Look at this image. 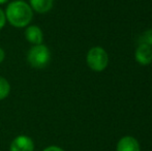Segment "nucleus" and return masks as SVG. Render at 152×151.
Instances as JSON below:
<instances>
[{"label":"nucleus","mask_w":152,"mask_h":151,"mask_svg":"<svg viewBox=\"0 0 152 151\" xmlns=\"http://www.w3.org/2000/svg\"><path fill=\"white\" fill-rule=\"evenodd\" d=\"M141 44H148V46L152 47V30L147 31V32L143 35Z\"/></svg>","instance_id":"nucleus-10"},{"label":"nucleus","mask_w":152,"mask_h":151,"mask_svg":"<svg viewBox=\"0 0 152 151\" xmlns=\"http://www.w3.org/2000/svg\"><path fill=\"white\" fill-rule=\"evenodd\" d=\"M25 36H26L27 40L34 46L42 44V38H44L42 29L35 25H31V26L27 27L26 31H25Z\"/></svg>","instance_id":"nucleus-7"},{"label":"nucleus","mask_w":152,"mask_h":151,"mask_svg":"<svg viewBox=\"0 0 152 151\" xmlns=\"http://www.w3.org/2000/svg\"><path fill=\"white\" fill-rule=\"evenodd\" d=\"M5 21H6L5 14L3 12V10L0 9V29L4 26V24H5Z\"/></svg>","instance_id":"nucleus-11"},{"label":"nucleus","mask_w":152,"mask_h":151,"mask_svg":"<svg viewBox=\"0 0 152 151\" xmlns=\"http://www.w3.org/2000/svg\"><path fill=\"white\" fill-rule=\"evenodd\" d=\"M44 151H64V150L61 149L58 146H50V147H47Z\"/></svg>","instance_id":"nucleus-12"},{"label":"nucleus","mask_w":152,"mask_h":151,"mask_svg":"<svg viewBox=\"0 0 152 151\" xmlns=\"http://www.w3.org/2000/svg\"><path fill=\"white\" fill-rule=\"evenodd\" d=\"M134 58L141 65H148L152 62V47L140 44L134 52Z\"/></svg>","instance_id":"nucleus-5"},{"label":"nucleus","mask_w":152,"mask_h":151,"mask_svg":"<svg viewBox=\"0 0 152 151\" xmlns=\"http://www.w3.org/2000/svg\"><path fill=\"white\" fill-rule=\"evenodd\" d=\"M51 55L48 47L45 44H37L33 46L29 50L27 55V60L32 67L35 69H42L50 62Z\"/></svg>","instance_id":"nucleus-2"},{"label":"nucleus","mask_w":152,"mask_h":151,"mask_svg":"<svg viewBox=\"0 0 152 151\" xmlns=\"http://www.w3.org/2000/svg\"><path fill=\"white\" fill-rule=\"evenodd\" d=\"M116 151H141L140 144L134 137L126 136L119 140Z\"/></svg>","instance_id":"nucleus-6"},{"label":"nucleus","mask_w":152,"mask_h":151,"mask_svg":"<svg viewBox=\"0 0 152 151\" xmlns=\"http://www.w3.org/2000/svg\"><path fill=\"white\" fill-rule=\"evenodd\" d=\"M33 12L29 4L22 0L12 1L8 4L5 18L15 27H25L31 22Z\"/></svg>","instance_id":"nucleus-1"},{"label":"nucleus","mask_w":152,"mask_h":151,"mask_svg":"<svg viewBox=\"0 0 152 151\" xmlns=\"http://www.w3.org/2000/svg\"><path fill=\"white\" fill-rule=\"evenodd\" d=\"M6 1H7V0H0V4H3V3H5Z\"/></svg>","instance_id":"nucleus-14"},{"label":"nucleus","mask_w":152,"mask_h":151,"mask_svg":"<svg viewBox=\"0 0 152 151\" xmlns=\"http://www.w3.org/2000/svg\"><path fill=\"white\" fill-rule=\"evenodd\" d=\"M4 57H5V54H4V51L2 50L1 48H0V63H1L2 61H3Z\"/></svg>","instance_id":"nucleus-13"},{"label":"nucleus","mask_w":152,"mask_h":151,"mask_svg":"<svg viewBox=\"0 0 152 151\" xmlns=\"http://www.w3.org/2000/svg\"><path fill=\"white\" fill-rule=\"evenodd\" d=\"M87 64L94 71H102L109 62L108 53L102 47H93L87 53Z\"/></svg>","instance_id":"nucleus-3"},{"label":"nucleus","mask_w":152,"mask_h":151,"mask_svg":"<svg viewBox=\"0 0 152 151\" xmlns=\"http://www.w3.org/2000/svg\"><path fill=\"white\" fill-rule=\"evenodd\" d=\"M54 0H30V7L39 14L48 12L53 7Z\"/></svg>","instance_id":"nucleus-8"},{"label":"nucleus","mask_w":152,"mask_h":151,"mask_svg":"<svg viewBox=\"0 0 152 151\" xmlns=\"http://www.w3.org/2000/svg\"><path fill=\"white\" fill-rule=\"evenodd\" d=\"M10 83L7 82V80L0 77V101L7 97V95L10 94Z\"/></svg>","instance_id":"nucleus-9"},{"label":"nucleus","mask_w":152,"mask_h":151,"mask_svg":"<svg viewBox=\"0 0 152 151\" xmlns=\"http://www.w3.org/2000/svg\"><path fill=\"white\" fill-rule=\"evenodd\" d=\"M10 151H33L34 143L31 138L21 135L15 138L10 146Z\"/></svg>","instance_id":"nucleus-4"}]
</instances>
